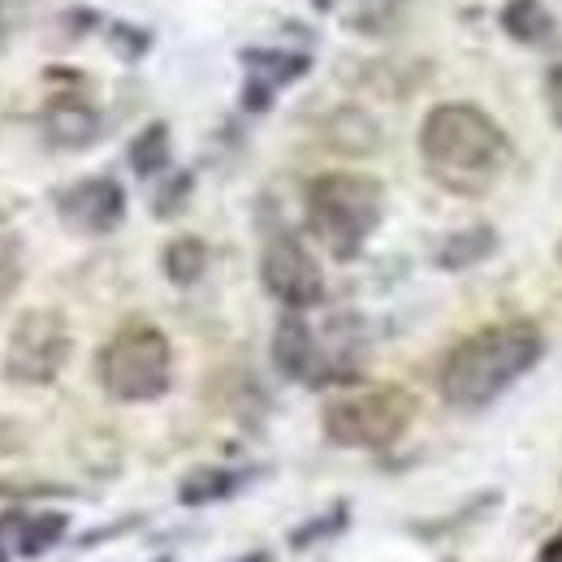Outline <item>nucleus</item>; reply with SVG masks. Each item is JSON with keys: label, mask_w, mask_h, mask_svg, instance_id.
Returning <instances> with one entry per match:
<instances>
[{"label": "nucleus", "mask_w": 562, "mask_h": 562, "mask_svg": "<svg viewBox=\"0 0 562 562\" xmlns=\"http://www.w3.org/2000/svg\"><path fill=\"white\" fill-rule=\"evenodd\" d=\"M57 212L74 234H113L126 216V191L113 178H87L57 195Z\"/></svg>", "instance_id": "6e6552de"}, {"label": "nucleus", "mask_w": 562, "mask_h": 562, "mask_svg": "<svg viewBox=\"0 0 562 562\" xmlns=\"http://www.w3.org/2000/svg\"><path fill=\"white\" fill-rule=\"evenodd\" d=\"M416 420V398L398 385H372L329 398L325 437L342 450H385Z\"/></svg>", "instance_id": "20e7f679"}, {"label": "nucleus", "mask_w": 562, "mask_h": 562, "mask_svg": "<svg viewBox=\"0 0 562 562\" xmlns=\"http://www.w3.org/2000/svg\"><path fill=\"white\" fill-rule=\"evenodd\" d=\"M273 363H278L281 376H290V381H307V385L334 381L329 355L316 342V334H312V325L303 321V312H285L278 321V334H273Z\"/></svg>", "instance_id": "1a4fd4ad"}, {"label": "nucleus", "mask_w": 562, "mask_h": 562, "mask_svg": "<svg viewBox=\"0 0 562 562\" xmlns=\"http://www.w3.org/2000/svg\"><path fill=\"white\" fill-rule=\"evenodd\" d=\"M243 66H247V109H269L273 104V91L303 78L312 70V61L303 53H265V48H247L243 53Z\"/></svg>", "instance_id": "9d476101"}, {"label": "nucleus", "mask_w": 562, "mask_h": 562, "mask_svg": "<svg viewBox=\"0 0 562 562\" xmlns=\"http://www.w3.org/2000/svg\"><path fill=\"white\" fill-rule=\"evenodd\" d=\"M187 195H191V173H178V178L160 191V200H156V216H173V212L187 204Z\"/></svg>", "instance_id": "aec40b11"}, {"label": "nucleus", "mask_w": 562, "mask_h": 562, "mask_svg": "<svg viewBox=\"0 0 562 562\" xmlns=\"http://www.w3.org/2000/svg\"><path fill=\"white\" fill-rule=\"evenodd\" d=\"M546 351V338L528 321L490 325L472 338H463L441 363V398L459 412H481L493 398H502L524 372Z\"/></svg>", "instance_id": "f03ea898"}, {"label": "nucleus", "mask_w": 562, "mask_h": 562, "mask_svg": "<svg viewBox=\"0 0 562 562\" xmlns=\"http://www.w3.org/2000/svg\"><path fill=\"white\" fill-rule=\"evenodd\" d=\"M66 359H70V334L57 312H31L18 321L9 342V376L44 385L66 368Z\"/></svg>", "instance_id": "0eeeda50"}, {"label": "nucleus", "mask_w": 562, "mask_h": 562, "mask_svg": "<svg viewBox=\"0 0 562 562\" xmlns=\"http://www.w3.org/2000/svg\"><path fill=\"white\" fill-rule=\"evenodd\" d=\"M541 562H562V541L546 546V550H541Z\"/></svg>", "instance_id": "4be33fe9"}, {"label": "nucleus", "mask_w": 562, "mask_h": 562, "mask_svg": "<svg viewBox=\"0 0 562 562\" xmlns=\"http://www.w3.org/2000/svg\"><path fill=\"white\" fill-rule=\"evenodd\" d=\"M260 281L265 290L285 303L290 312H303V307H316L325 299V273L321 265L312 260V251L290 234V229H273L265 238V251H260Z\"/></svg>", "instance_id": "423d86ee"}, {"label": "nucleus", "mask_w": 562, "mask_h": 562, "mask_svg": "<svg viewBox=\"0 0 562 562\" xmlns=\"http://www.w3.org/2000/svg\"><path fill=\"white\" fill-rule=\"evenodd\" d=\"M173 355L156 325H126L100 355V381L117 403H151L169 390Z\"/></svg>", "instance_id": "39448f33"}, {"label": "nucleus", "mask_w": 562, "mask_h": 562, "mask_svg": "<svg viewBox=\"0 0 562 562\" xmlns=\"http://www.w3.org/2000/svg\"><path fill=\"white\" fill-rule=\"evenodd\" d=\"M385 216V191L368 173H321L307 187V225L334 260H355Z\"/></svg>", "instance_id": "7ed1b4c3"}, {"label": "nucleus", "mask_w": 562, "mask_h": 562, "mask_svg": "<svg viewBox=\"0 0 562 562\" xmlns=\"http://www.w3.org/2000/svg\"><path fill=\"white\" fill-rule=\"evenodd\" d=\"M44 131H48V139L57 143V147H87V143L100 139V113L91 104L66 95V100H57L48 109Z\"/></svg>", "instance_id": "9b49d317"}, {"label": "nucleus", "mask_w": 562, "mask_h": 562, "mask_svg": "<svg viewBox=\"0 0 562 562\" xmlns=\"http://www.w3.org/2000/svg\"><path fill=\"white\" fill-rule=\"evenodd\" d=\"M0 562H9V554H4V550H0Z\"/></svg>", "instance_id": "b1692460"}, {"label": "nucleus", "mask_w": 562, "mask_h": 562, "mask_svg": "<svg viewBox=\"0 0 562 562\" xmlns=\"http://www.w3.org/2000/svg\"><path fill=\"white\" fill-rule=\"evenodd\" d=\"M251 472H234V468H200L191 472L182 485H178V502L182 506H209V502H221L229 493H238L247 485Z\"/></svg>", "instance_id": "4468645a"}, {"label": "nucleus", "mask_w": 562, "mask_h": 562, "mask_svg": "<svg viewBox=\"0 0 562 562\" xmlns=\"http://www.w3.org/2000/svg\"><path fill=\"white\" fill-rule=\"evenodd\" d=\"M234 562H269V554H243V559H234Z\"/></svg>", "instance_id": "5701e85b"}, {"label": "nucleus", "mask_w": 562, "mask_h": 562, "mask_svg": "<svg viewBox=\"0 0 562 562\" xmlns=\"http://www.w3.org/2000/svg\"><path fill=\"white\" fill-rule=\"evenodd\" d=\"M169 165V126L165 122H151L147 131L135 135L131 143V169L139 173V178H151V173H160Z\"/></svg>", "instance_id": "f3484780"}, {"label": "nucleus", "mask_w": 562, "mask_h": 562, "mask_svg": "<svg viewBox=\"0 0 562 562\" xmlns=\"http://www.w3.org/2000/svg\"><path fill=\"white\" fill-rule=\"evenodd\" d=\"M420 156L432 182L454 195H485L510 165V139L472 104H437L420 126Z\"/></svg>", "instance_id": "f257e3e1"}, {"label": "nucleus", "mask_w": 562, "mask_h": 562, "mask_svg": "<svg viewBox=\"0 0 562 562\" xmlns=\"http://www.w3.org/2000/svg\"><path fill=\"white\" fill-rule=\"evenodd\" d=\"M342 528H347V506H334L329 515H321V519H312V524L294 528V532H290V546H294V550H307L312 541L334 537V532H342Z\"/></svg>", "instance_id": "a211bd4d"}, {"label": "nucleus", "mask_w": 562, "mask_h": 562, "mask_svg": "<svg viewBox=\"0 0 562 562\" xmlns=\"http://www.w3.org/2000/svg\"><path fill=\"white\" fill-rule=\"evenodd\" d=\"M13 285H18V243L0 234V303L13 294Z\"/></svg>", "instance_id": "6ab92c4d"}, {"label": "nucleus", "mask_w": 562, "mask_h": 562, "mask_svg": "<svg viewBox=\"0 0 562 562\" xmlns=\"http://www.w3.org/2000/svg\"><path fill=\"white\" fill-rule=\"evenodd\" d=\"M502 31L519 44H541L550 35V13L541 0H506L502 9Z\"/></svg>", "instance_id": "2eb2a0df"}, {"label": "nucleus", "mask_w": 562, "mask_h": 562, "mask_svg": "<svg viewBox=\"0 0 562 562\" xmlns=\"http://www.w3.org/2000/svg\"><path fill=\"white\" fill-rule=\"evenodd\" d=\"M209 269V247L200 238H173L165 247V273L173 285H195Z\"/></svg>", "instance_id": "dca6fc26"}, {"label": "nucleus", "mask_w": 562, "mask_h": 562, "mask_svg": "<svg viewBox=\"0 0 562 562\" xmlns=\"http://www.w3.org/2000/svg\"><path fill=\"white\" fill-rule=\"evenodd\" d=\"M156 562H169V559H156Z\"/></svg>", "instance_id": "393cba45"}, {"label": "nucleus", "mask_w": 562, "mask_h": 562, "mask_svg": "<svg viewBox=\"0 0 562 562\" xmlns=\"http://www.w3.org/2000/svg\"><path fill=\"white\" fill-rule=\"evenodd\" d=\"M493 251H497V229H493V225H468V229L450 234V238L437 247V265L450 269V273H463V269L490 260Z\"/></svg>", "instance_id": "f8f14e48"}, {"label": "nucleus", "mask_w": 562, "mask_h": 562, "mask_svg": "<svg viewBox=\"0 0 562 562\" xmlns=\"http://www.w3.org/2000/svg\"><path fill=\"white\" fill-rule=\"evenodd\" d=\"M546 104H550V117L562 126V61L546 78Z\"/></svg>", "instance_id": "412c9836"}, {"label": "nucleus", "mask_w": 562, "mask_h": 562, "mask_svg": "<svg viewBox=\"0 0 562 562\" xmlns=\"http://www.w3.org/2000/svg\"><path fill=\"white\" fill-rule=\"evenodd\" d=\"M4 528L18 532V550L26 559H40L44 550H53L66 537L70 519L61 510H40V515H22V519H4Z\"/></svg>", "instance_id": "ddd939ff"}]
</instances>
